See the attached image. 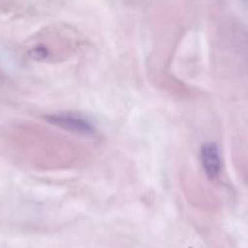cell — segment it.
Here are the masks:
<instances>
[{"mask_svg": "<svg viewBox=\"0 0 248 248\" xmlns=\"http://www.w3.org/2000/svg\"><path fill=\"white\" fill-rule=\"evenodd\" d=\"M46 121L50 124L63 130L73 133L83 137H90L94 135L95 128L89 119L75 113H54L46 117Z\"/></svg>", "mask_w": 248, "mask_h": 248, "instance_id": "6da1fadb", "label": "cell"}, {"mask_svg": "<svg viewBox=\"0 0 248 248\" xmlns=\"http://www.w3.org/2000/svg\"><path fill=\"white\" fill-rule=\"evenodd\" d=\"M201 163L204 174L209 180H217L220 176L223 162H221L219 147L214 142H207L202 146Z\"/></svg>", "mask_w": 248, "mask_h": 248, "instance_id": "7a4b0ae2", "label": "cell"}]
</instances>
